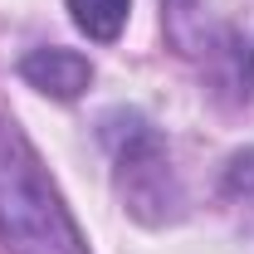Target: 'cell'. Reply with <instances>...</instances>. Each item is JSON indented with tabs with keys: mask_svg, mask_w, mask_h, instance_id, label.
I'll use <instances>...</instances> for the list:
<instances>
[{
	"mask_svg": "<svg viewBox=\"0 0 254 254\" xmlns=\"http://www.w3.org/2000/svg\"><path fill=\"white\" fill-rule=\"evenodd\" d=\"M103 147L113 157V181H118V195L127 200V210L147 225L171 220L181 205V190H176L171 157H166V142L157 127L132 108H113L103 118Z\"/></svg>",
	"mask_w": 254,
	"mask_h": 254,
	"instance_id": "obj_2",
	"label": "cell"
},
{
	"mask_svg": "<svg viewBox=\"0 0 254 254\" xmlns=\"http://www.w3.org/2000/svg\"><path fill=\"white\" fill-rule=\"evenodd\" d=\"M0 240L10 254H88L73 215L15 123H0Z\"/></svg>",
	"mask_w": 254,
	"mask_h": 254,
	"instance_id": "obj_1",
	"label": "cell"
},
{
	"mask_svg": "<svg viewBox=\"0 0 254 254\" xmlns=\"http://www.w3.org/2000/svg\"><path fill=\"white\" fill-rule=\"evenodd\" d=\"M127 5H132V0H68V10H73L78 30L88 34V39H103V44L123 34Z\"/></svg>",
	"mask_w": 254,
	"mask_h": 254,
	"instance_id": "obj_5",
	"label": "cell"
},
{
	"mask_svg": "<svg viewBox=\"0 0 254 254\" xmlns=\"http://www.w3.org/2000/svg\"><path fill=\"white\" fill-rule=\"evenodd\" d=\"M195 5H200V0H166V10H171L176 20H186V15L195 10Z\"/></svg>",
	"mask_w": 254,
	"mask_h": 254,
	"instance_id": "obj_7",
	"label": "cell"
},
{
	"mask_svg": "<svg viewBox=\"0 0 254 254\" xmlns=\"http://www.w3.org/2000/svg\"><path fill=\"white\" fill-rule=\"evenodd\" d=\"M205 83L220 103H250L254 98V39L240 30H220L205 44Z\"/></svg>",
	"mask_w": 254,
	"mask_h": 254,
	"instance_id": "obj_3",
	"label": "cell"
},
{
	"mask_svg": "<svg viewBox=\"0 0 254 254\" xmlns=\"http://www.w3.org/2000/svg\"><path fill=\"white\" fill-rule=\"evenodd\" d=\"M20 73H25L30 88H39L49 98H64V103L78 98L93 83V64L83 54H73V49H30L20 59Z\"/></svg>",
	"mask_w": 254,
	"mask_h": 254,
	"instance_id": "obj_4",
	"label": "cell"
},
{
	"mask_svg": "<svg viewBox=\"0 0 254 254\" xmlns=\"http://www.w3.org/2000/svg\"><path fill=\"white\" fill-rule=\"evenodd\" d=\"M225 200L254 225V147L230 157V166H225Z\"/></svg>",
	"mask_w": 254,
	"mask_h": 254,
	"instance_id": "obj_6",
	"label": "cell"
}]
</instances>
